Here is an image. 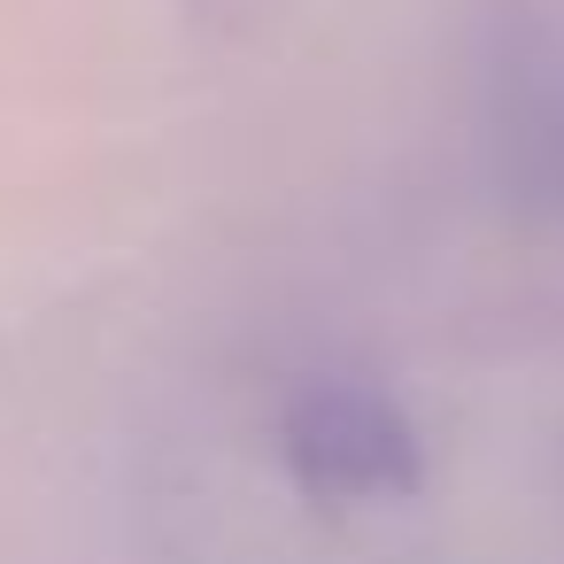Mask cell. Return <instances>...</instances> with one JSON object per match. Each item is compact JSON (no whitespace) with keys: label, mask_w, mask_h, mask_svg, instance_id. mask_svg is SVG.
<instances>
[{"label":"cell","mask_w":564,"mask_h":564,"mask_svg":"<svg viewBox=\"0 0 564 564\" xmlns=\"http://www.w3.org/2000/svg\"><path fill=\"white\" fill-rule=\"evenodd\" d=\"M279 464L310 502H410L425 487V441L387 387L310 379L279 410Z\"/></svg>","instance_id":"6da1fadb"}]
</instances>
